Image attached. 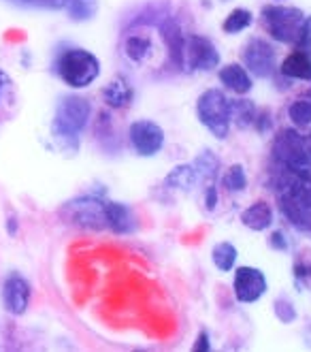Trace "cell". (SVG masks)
Wrapping results in <instances>:
<instances>
[{
	"instance_id": "1",
	"label": "cell",
	"mask_w": 311,
	"mask_h": 352,
	"mask_svg": "<svg viewBox=\"0 0 311 352\" xmlns=\"http://www.w3.org/2000/svg\"><path fill=\"white\" fill-rule=\"evenodd\" d=\"M273 192L286 220L299 231H311V171L273 164Z\"/></svg>"
},
{
	"instance_id": "2",
	"label": "cell",
	"mask_w": 311,
	"mask_h": 352,
	"mask_svg": "<svg viewBox=\"0 0 311 352\" xmlns=\"http://www.w3.org/2000/svg\"><path fill=\"white\" fill-rule=\"evenodd\" d=\"M92 118L90 100L81 94H65L60 96L51 118V139L60 150L67 154H77L79 137L88 129Z\"/></svg>"
},
{
	"instance_id": "3",
	"label": "cell",
	"mask_w": 311,
	"mask_h": 352,
	"mask_svg": "<svg viewBox=\"0 0 311 352\" xmlns=\"http://www.w3.org/2000/svg\"><path fill=\"white\" fill-rule=\"evenodd\" d=\"M54 73L71 90H86L100 75V60L86 47H67L58 52Z\"/></svg>"
},
{
	"instance_id": "4",
	"label": "cell",
	"mask_w": 311,
	"mask_h": 352,
	"mask_svg": "<svg viewBox=\"0 0 311 352\" xmlns=\"http://www.w3.org/2000/svg\"><path fill=\"white\" fill-rule=\"evenodd\" d=\"M231 96L222 88H207L196 98V120L200 126L216 137L218 141H224L231 135L233 120H231Z\"/></svg>"
},
{
	"instance_id": "5",
	"label": "cell",
	"mask_w": 311,
	"mask_h": 352,
	"mask_svg": "<svg viewBox=\"0 0 311 352\" xmlns=\"http://www.w3.org/2000/svg\"><path fill=\"white\" fill-rule=\"evenodd\" d=\"M305 15L307 13L301 7L284 5V3H268L260 9L258 22L273 43L295 47Z\"/></svg>"
},
{
	"instance_id": "6",
	"label": "cell",
	"mask_w": 311,
	"mask_h": 352,
	"mask_svg": "<svg viewBox=\"0 0 311 352\" xmlns=\"http://www.w3.org/2000/svg\"><path fill=\"white\" fill-rule=\"evenodd\" d=\"M271 160L273 164H279V167L311 171V148L307 135L292 126L279 129L273 135Z\"/></svg>"
},
{
	"instance_id": "7",
	"label": "cell",
	"mask_w": 311,
	"mask_h": 352,
	"mask_svg": "<svg viewBox=\"0 0 311 352\" xmlns=\"http://www.w3.org/2000/svg\"><path fill=\"white\" fill-rule=\"evenodd\" d=\"M222 65V54L216 45V41L207 34L190 32L185 34L183 47H181V62L179 71L183 73H214Z\"/></svg>"
},
{
	"instance_id": "8",
	"label": "cell",
	"mask_w": 311,
	"mask_h": 352,
	"mask_svg": "<svg viewBox=\"0 0 311 352\" xmlns=\"http://www.w3.org/2000/svg\"><path fill=\"white\" fill-rule=\"evenodd\" d=\"M60 216L77 229L107 231V199L98 195H79L62 205Z\"/></svg>"
},
{
	"instance_id": "9",
	"label": "cell",
	"mask_w": 311,
	"mask_h": 352,
	"mask_svg": "<svg viewBox=\"0 0 311 352\" xmlns=\"http://www.w3.org/2000/svg\"><path fill=\"white\" fill-rule=\"evenodd\" d=\"M241 65L254 79H273L279 67L275 43L266 36H250L241 47Z\"/></svg>"
},
{
	"instance_id": "10",
	"label": "cell",
	"mask_w": 311,
	"mask_h": 352,
	"mask_svg": "<svg viewBox=\"0 0 311 352\" xmlns=\"http://www.w3.org/2000/svg\"><path fill=\"white\" fill-rule=\"evenodd\" d=\"M128 141L130 148L139 158H154L164 150L167 133L156 120L139 118L128 126Z\"/></svg>"
},
{
	"instance_id": "11",
	"label": "cell",
	"mask_w": 311,
	"mask_h": 352,
	"mask_svg": "<svg viewBox=\"0 0 311 352\" xmlns=\"http://www.w3.org/2000/svg\"><path fill=\"white\" fill-rule=\"evenodd\" d=\"M268 293V280L260 267L241 265L233 269V295L241 305H254Z\"/></svg>"
},
{
	"instance_id": "12",
	"label": "cell",
	"mask_w": 311,
	"mask_h": 352,
	"mask_svg": "<svg viewBox=\"0 0 311 352\" xmlns=\"http://www.w3.org/2000/svg\"><path fill=\"white\" fill-rule=\"evenodd\" d=\"M30 295H32L30 282L19 274H11L3 282V307H5V312L11 316L26 314V309L30 305Z\"/></svg>"
},
{
	"instance_id": "13",
	"label": "cell",
	"mask_w": 311,
	"mask_h": 352,
	"mask_svg": "<svg viewBox=\"0 0 311 352\" xmlns=\"http://www.w3.org/2000/svg\"><path fill=\"white\" fill-rule=\"evenodd\" d=\"M218 81L224 92H231L235 96H247L254 90V77L241 62H226V65H220Z\"/></svg>"
},
{
	"instance_id": "14",
	"label": "cell",
	"mask_w": 311,
	"mask_h": 352,
	"mask_svg": "<svg viewBox=\"0 0 311 352\" xmlns=\"http://www.w3.org/2000/svg\"><path fill=\"white\" fill-rule=\"evenodd\" d=\"M239 220L241 224L245 226L247 231H254V233H264V231H271L273 224H275V210L273 205L264 201V199H258V201H252L250 205L245 207V210L239 214Z\"/></svg>"
},
{
	"instance_id": "15",
	"label": "cell",
	"mask_w": 311,
	"mask_h": 352,
	"mask_svg": "<svg viewBox=\"0 0 311 352\" xmlns=\"http://www.w3.org/2000/svg\"><path fill=\"white\" fill-rule=\"evenodd\" d=\"M139 229V218L133 207L107 199V231L115 235H133Z\"/></svg>"
},
{
	"instance_id": "16",
	"label": "cell",
	"mask_w": 311,
	"mask_h": 352,
	"mask_svg": "<svg viewBox=\"0 0 311 352\" xmlns=\"http://www.w3.org/2000/svg\"><path fill=\"white\" fill-rule=\"evenodd\" d=\"M160 38L164 47H167V54H169V60L175 69H179V62H181V47H183V41H185V32L181 28V24L177 22L175 17H164L160 26Z\"/></svg>"
},
{
	"instance_id": "17",
	"label": "cell",
	"mask_w": 311,
	"mask_h": 352,
	"mask_svg": "<svg viewBox=\"0 0 311 352\" xmlns=\"http://www.w3.org/2000/svg\"><path fill=\"white\" fill-rule=\"evenodd\" d=\"M277 75L286 77L288 81H303V84H311V56L303 54L299 50L290 52L277 67Z\"/></svg>"
},
{
	"instance_id": "18",
	"label": "cell",
	"mask_w": 311,
	"mask_h": 352,
	"mask_svg": "<svg viewBox=\"0 0 311 352\" xmlns=\"http://www.w3.org/2000/svg\"><path fill=\"white\" fill-rule=\"evenodd\" d=\"M102 100L109 109H128L135 100V88L126 77L117 75L102 88Z\"/></svg>"
},
{
	"instance_id": "19",
	"label": "cell",
	"mask_w": 311,
	"mask_h": 352,
	"mask_svg": "<svg viewBox=\"0 0 311 352\" xmlns=\"http://www.w3.org/2000/svg\"><path fill=\"white\" fill-rule=\"evenodd\" d=\"M122 54L126 58L130 65L141 67L145 65L152 54H154V41L148 34H141V32H133L124 36V43H122Z\"/></svg>"
},
{
	"instance_id": "20",
	"label": "cell",
	"mask_w": 311,
	"mask_h": 352,
	"mask_svg": "<svg viewBox=\"0 0 311 352\" xmlns=\"http://www.w3.org/2000/svg\"><path fill=\"white\" fill-rule=\"evenodd\" d=\"M164 186L175 192H192L194 188L200 186V177H198L192 162H181V164H175V167L167 173Z\"/></svg>"
},
{
	"instance_id": "21",
	"label": "cell",
	"mask_w": 311,
	"mask_h": 352,
	"mask_svg": "<svg viewBox=\"0 0 311 352\" xmlns=\"http://www.w3.org/2000/svg\"><path fill=\"white\" fill-rule=\"evenodd\" d=\"M258 105L247 96H237L231 100V120L233 126H237L239 131H250L254 129V122L258 116Z\"/></svg>"
},
{
	"instance_id": "22",
	"label": "cell",
	"mask_w": 311,
	"mask_h": 352,
	"mask_svg": "<svg viewBox=\"0 0 311 352\" xmlns=\"http://www.w3.org/2000/svg\"><path fill=\"white\" fill-rule=\"evenodd\" d=\"M194 164V169L200 177V184L207 186V184H216V179L222 175V160L220 156L214 152V150H200L196 154V158L192 160Z\"/></svg>"
},
{
	"instance_id": "23",
	"label": "cell",
	"mask_w": 311,
	"mask_h": 352,
	"mask_svg": "<svg viewBox=\"0 0 311 352\" xmlns=\"http://www.w3.org/2000/svg\"><path fill=\"white\" fill-rule=\"evenodd\" d=\"M211 263L214 267L218 269L220 274H231L233 269L237 267V261H239V250H237V245L233 241H218L211 245Z\"/></svg>"
},
{
	"instance_id": "24",
	"label": "cell",
	"mask_w": 311,
	"mask_h": 352,
	"mask_svg": "<svg viewBox=\"0 0 311 352\" xmlns=\"http://www.w3.org/2000/svg\"><path fill=\"white\" fill-rule=\"evenodd\" d=\"M254 11L252 9H247V7H235L231 13H228L224 17V22H222V30L224 34L228 36H237L245 30H250L254 26Z\"/></svg>"
},
{
	"instance_id": "25",
	"label": "cell",
	"mask_w": 311,
	"mask_h": 352,
	"mask_svg": "<svg viewBox=\"0 0 311 352\" xmlns=\"http://www.w3.org/2000/svg\"><path fill=\"white\" fill-rule=\"evenodd\" d=\"M286 116L292 129L297 131L311 129V96H299L292 102H288Z\"/></svg>"
},
{
	"instance_id": "26",
	"label": "cell",
	"mask_w": 311,
	"mask_h": 352,
	"mask_svg": "<svg viewBox=\"0 0 311 352\" xmlns=\"http://www.w3.org/2000/svg\"><path fill=\"white\" fill-rule=\"evenodd\" d=\"M222 186H224V190L226 192H231V195H241L247 190V186H250V177H247V169H245V164L241 162H235L231 164L222 175Z\"/></svg>"
},
{
	"instance_id": "27",
	"label": "cell",
	"mask_w": 311,
	"mask_h": 352,
	"mask_svg": "<svg viewBox=\"0 0 311 352\" xmlns=\"http://www.w3.org/2000/svg\"><path fill=\"white\" fill-rule=\"evenodd\" d=\"M65 9L71 22H90L98 13V0H69Z\"/></svg>"
},
{
	"instance_id": "28",
	"label": "cell",
	"mask_w": 311,
	"mask_h": 352,
	"mask_svg": "<svg viewBox=\"0 0 311 352\" xmlns=\"http://www.w3.org/2000/svg\"><path fill=\"white\" fill-rule=\"evenodd\" d=\"M273 314H275V318H277L281 324H292V322L299 318V312H297L295 301L290 299L286 293H281V295L275 297V301H273Z\"/></svg>"
},
{
	"instance_id": "29",
	"label": "cell",
	"mask_w": 311,
	"mask_h": 352,
	"mask_svg": "<svg viewBox=\"0 0 311 352\" xmlns=\"http://www.w3.org/2000/svg\"><path fill=\"white\" fill-rule=\"evenodd\" d=\"M295 50H299V52L311 56V15H305V19H303V26H301V30H299Z\"/></svg>"
},
{
	"instance_id": "30",
	"label": "cell",
	"mask_w": 311,
	"mask_h": 352,
	"mask_svg": "<svg viewBox=\"0 0 311 352\" xmlns=\"http://www.w3.org/2000/svg\"><path fill=\"white\" fill-rule=\"evenodd\" d=\"M266 245L271 248L273 252H288L290 250V239L284 229H271L266 237Z\"/></svg>"
},
{
	"instance_id": "31",
	"label": "cell",
	"mask_w": 311,
	"mask_h": 352,
	"mask_svg": "<svg viewBox=\"0 0 311 352\" xmlns=\"http://www.w3.org/2000/svg\"><path fill=\"white\" fill-rule=\"evenodd\" d=\"M275 126V122H273V113L271 109H258V116H256V122H254V131L260 133V135H266V133H271Z\"/></svg>"
},
{
	"instance_id": "32",
	"label": "cell",
	"mask_w": 311,
	"mask_h": 352,
	"mask_svg": "<svg viewBox=\"0 0 311 352\" xmlns=\"http://www.w3.org/2000/svg\"><path fill=\"white\" fill-rule=\"evenodd\" d=\"M220 203V190L216 184H207L203 190V205L207 212H216V207Z\"/></svg>"
},
{
	"instance_id": "33",
	"label": "cell",
	"mask_w": 311,
	"mask_h": 352,
	"mask_svg": "<svg viewBox=\"0 0 311 352\" xmlns=\"http://www.w3.org/2000/svg\"><path fill=\"white\" fill-rule=\"evenodd\" d=\"M292 278H295L297 288H305V284H309L311 280V267L303 261H297L292 267Z\"/></svg>"
},
{
	"instance_id": "34",
	"label": "cell",
	"mask_w": 311,
	"mask_h": 352,
	"mask_svg": "<svg viewBox=\"0 0 311 352\" xmlns=\"http://www.w3.org/2000/svg\"><path fill=\"white\" fill-rule=\"evenodd\" d=\"M214 348V344H211V333L207 329H200L198 331V336H196V340H194V344H192V350L194 352H209Z\"/></svg>"
},
{
	"instance_id": "35",
	"label": "cell",
	"mask_w": 311,
	"mask_h": 352,
	"mask_svg": "<svg viewBox=\"0 0 311 352\" xmlns=\"http://www.w3.org/2000/svg\"><path fill=\"white\" fill-rule=\"evenodd\" d=\"M11 86V77L0 69V98H3V94H5V90Z\"/></svg>"
},
{
	"instance_id": "36",
	"label": "cell",
	"mask_w": 311,
	"mask_h": 352,
	"mask_svg": "<svg viewBox=\"0 0 311 352\" xmlns=\"http://www.w3.org/2000/svg\"><path fill=\"white\" fill-rule=\"evenodd\" d=\"M17 231H19V220L15 216H9V220H7V233L15 235Z\"/></svg>"
},
{
	"instance_id": "37",
	"label": "cell",
	"mask_w": 311,
	"mask_h": 352,
	"mask_svg": "<svg viewBox=\"0 0 311 352\" xmlns=\"http://www.w3.org/2000/svg\"><path fill=\"white\" fill-rule=\"evenodd\" d=\"M19 3H30V5H43L45 7V0H19Z\"/></svg>"
},
{
	"instance_id": "38",
	"label": "cell",
	"mask_w": 311,
	"mask_h": 352,
	"mask_svg": "<svg viewBox=\"0 0 311 352\" xmlns=\"http://www.w3.org/2000/svg\"><path fill=\"white\" fill-rule=\"evenodd\" d=\"M220 3H231V0H220Z\"/></svg>"
},
{
	"instance_id": "39",
	"label": "cell",
	"mask_w": 311,
	"mask_h": 352,
	"mask_svg": "<svg viewBox=\"0 0 311 352\" xmlns=\"http://www.w3.org/2000/svg\"><path fill=\"white\" fill-rule=\"evenodd\" d=\"M273 3H284V0H273Z\"/></svg>"
}]
</instances>
